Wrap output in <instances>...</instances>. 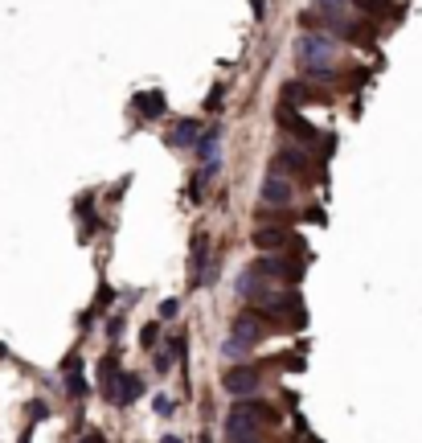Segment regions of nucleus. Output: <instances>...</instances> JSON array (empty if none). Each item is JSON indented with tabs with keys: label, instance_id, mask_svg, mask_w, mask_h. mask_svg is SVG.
I'll return each instance as SVG.
<instances>
[{
	"label": "nucleus",
	"instance_id": "obj_6",
	"mask_svg": "<svg viewBox=\"0 0 422 443\" xmlns=\"http://www.w3.org/2000/svg\"><path fill=\"white\" fill-rule=\"evenodd\" d=\"M222 386L230 394H238V398H250V394L262 386V370L259 365H238V370H226L222 374Z\"/></svg>",
	"mask_w": 422,
	"mask_h": 443
},
{
	"label": "nucleus",
	"instance_id": "obj_20",
	"mask_svg": "<svg viewBox=\"0 0 422 443\" xmlns=\"http://www.w3.org/2000/svg\"><path fill=\"white\" fill-rule=\"evenodd\" d=\"M177 312H180V300H164V304H160V320H173Z\"/></svg>",
	"mask_w": 422,
	"mask_h": 443
},
{
	"label": "nucleus",
	"instance_id": "obj_25",
	"mask_svg": "<svg viewBox=\"0 0 422 443\" xmlns=\"http://www.w3.org/2000/svg\"><path fill=\"white\" fill-rule=\"evenodd\" d=\"M0 357H9V345H4V341H0Z\"/></svg>",
	"mask_w": 422,
	"mask_h": 443
},
{
	"label": "nucleus",
	"instance_id": "obj_16",
	"mask_svg": "<svg viewBox=\"0 0 422 443\" xmlns=\"http://www.w3.org/2000/svg\"><path fill=\"white\" fill-rule=\"evenodd\" d=\"M217 173H222V161H210V164H201V168H197V180H193V189H189V193H193V201L210 193V185L217 180Z\"/></svg>",
	"mask_w": 422,
	"mask_h": 443
},
{
	"label": "nucleus",
	"instance_id": "obj_23",
	"mask_svg": "<svg viewBox=\"0 0 422 443\" xmlns=\"http://www.w3.org/2000/svg\"><path fill=\"white\" fill-rule=\"evenodd\" d=\"M78 443H107V439H103V435H98V431H86V435H82Z\"/></svg>",
	"mask_w": 422,
	"mask_h": 443
},
{
	"label": "nucleus",
	"instance_id": "obj_7",
	"mask_svg": "<svg viewBox=\"0 0 422 443\" xmlns=\"http://www.w3.org/2000/svg\"><path fill=\"white\" fill-rule=\"evenodd\" d=\"M189 283L201 287V283H213V263H210V234H197L193 238V255H189Z\"/></svg>",
	"mask_w": 422,
	"mask_h": 443
},
{
	"label": "nucleus",
	"instance_id": "obj_15",
	"mask_svg": "<svg viewBox=\"0 0 422 443\" xmlns=\"http://www.w3.org/2000/svg\"><path fill=\"white\" fill-rule=\"evenodd\" d=\"M66 390L74 394V398H86V394H91L86 377H82V361H78V357H70V361H66Z\"/></svg>",
	"mask_w": 422,
	"mask_h": 443
},
{
	"label": "nucleus",
	"instance_id": "obj_18",
	"mask_svg": "<svg viewBox=\"0 0 422 443\" xmlns=\"http://www.w3.org/2000/svg\"><path fill=\"white\" fill-rule=\"evenodd\" d=\"M152 402H156V414H160V419H168V414H173V410H177V402H173V398H168V394H156V398H152Z\"/></svg>",
	"mask_w": 422,
	"mask_h": 443
},
{
	"label": "nucleus",
	"instance_id": "obj_13",
	"mask_svg": "<svg viewBox=\"0 0 422 443\" xmlns=\"http://www.w3.org/2000/svg\"><path fill=\"white\" fill-rule=\"evenodd\" d=\"M197 156H201V164H210V161L222 156V128L201 131V140H197Z\"/></svg>",
	"mask_w": 422,
	"mask_h": 443
},
{
	"label": "nucleus",
	"instance_id": "obj_27",
	"mask_svg": "<svg viewBox=\"0 0 422 443\" xmlns=\"http://www.w3.org/2000/svg\"><path fill=\"white\" fill-rule=\"evenodd\" d=\"M197 443H213V439H210V435H201V439H197Z\"/></svg>",
	"mask_w": 422,
	"mask_h": 443
},
{
	"label": "nucleus",
	"instance_id": "obj_17",
	"mask_svg": "<svg viewBox=\"0 0 422 443\" xmlns=\"http://www.w3.org/2000/svg\"><path fill=\"white\" fill-rule=\"evenodd\" d=\"M156 341H160V325H144V328H140V345H144V349H156Z\"/></svg>",
	"mask_w": 422,
	"mask_h": 443
},
{
	"label": "nucleus",
	"instance_id": "obj_3",
	"mask_svg": "<svg viewBox=\"0 0 422 443\" xmlns=\"http://www.w3.org/2000/svg\"><path fill=\"white\" fill-rule=\"evenodd\" d=\"M267 337V316L262 312H254V308H242L238 316H234V325H230V341L222 345V357H230V361H242L254 345Z\"/></svg>",
	"mask_w": 422,
	"mask_h": 443
},
{
	"label": "nucleus",
	"instance_id": "obj_14",
	"mask_svg": "<svg viewBox=\"0 0 422 443\" xmlns=\"http://www.w3.org/2000/svg\"><path fill=\"white\" fill-rule=\"evenodd\" d=\"M287 238H292V234H287V230H254V246H259V250H267V255H275V250H283V246H287Z\"/></svg>",
	"mask_w": 422,
	"mask_h": 443
},
{
	"label": "nucleus",
	"instance_id": "obj_2",
	"mask_svg": "<svg viewBox=\"0 0 422 443\" xmlns=\"http://www.w3.org/2000/svg\"><path fill=\"white\" fill-rule=\"evenodd\" d=\"M295 58L308 70L304 78L312 82H332V62H336V37L332 33H308L295 41Z\"/></svg>",
	"mask_w": 422,
	"mask_h": 443
},
{
	"label": "nucleus",
	"instance_id": "obj_22",
	"mask_svg": "<svg viewBox=\"0 0 422 443\" xmlns=\"http://www.w3.org/2000/svg\"><path fill=\"white\" fill-rule=\"evenodd\" d=\"M217 103H222V86H213V95H210V111H222Z\"/></svg>",
	"mask_w": 422,
	"mask_h": 443
},
{
	"label": "nucleus",
	"instance_id": "obj_19",
	"mask_svg": "<svg viewBox=\"0 0 422 443\" xmlns=\"http://www.w3.org/2000/svg\"><path fill=\"white\" fill-rule=\"evenodd\" d=\"M357 4H361V13H386V9H393V4H390V0H357Z\"/></svg>",
	"mask_w": 422,
	"mask_h": 443
},
{
	"label": "nucleus",
	"instance_id": "obj_10",
	"mask_svg": "<svg viewBox=\"0 0 422 443\" xmlns=\"http://www.w3.org/2000/svg\"><path fill=\"white\" fill-rule=\"evenodd\" d=\"M119 377H123V370H119V361L115 357L98 361V390H103L107 402H115V394H119Z\"/></svg>",
	"mask_w": 422,
	"mask_h": 443
},
{
	"label": "nucleus",
	"instance_id": "obj_24",
	"mask_svg": "<svg viewBox=\"0 0 422 443\" xmlns=\"http://www.w3.org/2000/svg\"><path fill=\"white\" fill-rule=\"evenodd\" d=\"M160 443H185V439H177V435H164V439Z\"/></svg>",
	"mask_w": 422,
	"mask_h": 443
},
{
	"label": "nucleus",
	"instance_id": "obj_12",
	"mask_svg": "<svg viewBox=\"0 0 422 443\" xmlns=\"http://www.w3.org/2000/svg\"><path fill=\"white\" fill-rule=\"evenodd\" d=\"M140 394H144V377L123 370V377H119V394H115V407H131Z\"/></svg>",
	"mask_w": 422,
	"mask_h": 443
},
{
	"label": "nucleus",
	"instance_id": "obj_21",
	"mask_svg": "<svg viewBox=\"0 0 422 443\" xmlns=\"http://www.w3.org/2000/svg\"><path fill=\"white\" fill-rule=\"evenodd\" d=\"M29 419H49V402H33V407H29Z\"/></svg>",
	"mask_w": 422,
	"mask_h": 443
},
{
	"label": "nucleus",
	"instance_id": "obj_5",
	"mask_svg": "<svg viewBox=\"0 0 422 443\" xmlns=\"http://www.w3.org/2000/svg\"><path fill=\"white\" fill-rule=\"evenodd\" d=\"M259 197H262V205H287V201L295 197V185L287 180V173H283V168H275V164H271V173L262 177Z\"/></svg>",
	"mask_w": 422,
	"mask_h": 443
},
{
	"label": "nucleus",
	"instance_id": "obj_1",
	"mask_svg": "<svg viewBox=\"0 0 422 443\" xmlns=\"http://www.w3.org/2000/svg\"><path fill=\"white\" fill-rule=\"evenodd\" d=\"M279 423V410L259 402V398H242L226 410V439L230 443H262V427Z\"/></svg>",
	"mask_w": 422,
	"mask_h": 443
},
{
	"label": "nucleus",
	"instance_id": "obj_4",
	"mask_svg": "<svg viewBox=\"0 0 422 443\" xmlns=\"http://www.w3.org/2000/svg\"><path fill=\"white\" fill-rule=\"evenodd\" d=\"M250 267H254V271H259V275H267L271 279V283H295V279L304 275V271H299V267H295V263H287L283 259V255H267V250H262L259 259L250 263Z\"/></svg>",
	"mask_w": 422,
	"mask_h": 443
},
{
	"label": "nucleus",
	"instance_id": "obj_11",
	"mask_svg": "<svg viewBox=\"0 0 422 443\" xmlns=\"http://www.w3.org/2000/svg\"><path fill=\"white\" fill-rule=\"evenodd\" d=\"M131 107L144 115V119H160V115L168 111V103H164L160 91H140V95L131 98Z\"/></svg>",
	"mask_w": 422,
	"mask_h": 443
},
{
	"label": "nucleus",
	"instance_id": "obj_26",
	"mask_svg": "<svg viewBox=\"0 0 422 443\" xmlns=\"http://www.w3.org/2000/svg\"><path fill=\"white\" fill-rule=\"evenodd\" d=\"M33 439V435H29V431H25V435H21V443H29Z\"/></svg>",
	"mask_w": 422,
	"mask_h": 443
},
{
	"label": "nucleus",
	"instance_id": "obj_8",
	"mask_svg": "<svg viewBox=\"0 0 422 443\" xmlns=\"http://www.w3.org/2000/svg\"><path fill=\"white\" fill-rule=\"evenodd\" d=\"M197 140H201V119H177L164 136L168 148H197Z\"/></svg>",
	"mask_w": 422,
	"mask_h": 443
},
{
	"label": "nucleus",
	"instance_id": "obj_9",
	"mask_svg": "<svg viewBox=\"0 0 422 443\" xmlns=\"http://www.w3.org/2000/svg\"><path fill=\"white\" fill-rule=\"evenodd\" d=\"M275 168H292V173H299V177H316V161H312L308 152H299V148H279L275 156Z\"/></svg>",
	"mask_w": 422,
	"mask_h": 443
}]
</instances>
